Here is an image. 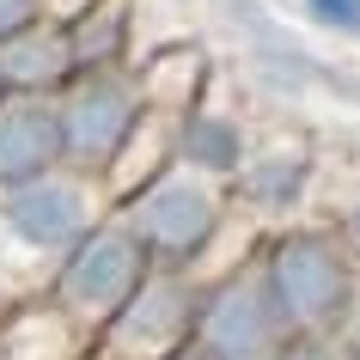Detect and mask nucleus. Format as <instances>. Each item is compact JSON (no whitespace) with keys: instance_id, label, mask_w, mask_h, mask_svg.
Masks as SVG:
<instances>
[{"instance_id":"f257e3e1","label":"nucleus","mask_w":360,"mask_h":360,"mask_svg":"<svg viewBox=\"0 0 360 360\" xmlns=\"http://www.w3.org/2000/svg\"><path fill=\"white\" fill-rule=\"evenodd\" d=\"M110 208L104 177L79 165H49L31 177L0 184V300L37 293L49 281V269L98 214Z\"/></svg>"},{"instance_id":"f03ea898","label":"nucleus","mask_w":360,"mask_h":360,"mask_svg":"<svg viewBox=\"0 0 360 360\" xmlns=\"http://www.w3.org/2000/svg\"><path fill=\"white\" fill-rule=\"evenodd\" d=\"M269 293L287 311L293 336H336L360 311V257L336 226H275L257 245Z\"/></svg>"},{"instance_id":"7ed1b4c3","label":"nucleus","mask_w":360,"mask_h":360,"mask_svg":"<svg viewBox=\"0 0 360 360\" xmlns=\"http://www.w3.org/2000/svg\"><path fill=\"white\" fill-rule=\"evenodd\" d=\"M110 208L129 220V232L147 245L153 263L195 269L208 257V245L220 238V226L232 220V190L220 177H208V171L171 159V165L153 171L141 190H129L122 202H110Z\"/></svg>"},{"instance_id":"20e7f679","label":"nucleus","mask_w":360,"mask_h":360,"mask_svg":"<svg viewBox=\"0 0 360 360\" xmlns=\"http://www.w3.org/2000/svg\"><path fill=\"white\" fill-rule=\"evenodd\" d=\"M147 269H153L147 245L129 232V220H122L116 208H104L92 226H86L74 245L56 257V269H49L43 293H49L61 311H74V318L98 336V330L116 318V305L141 287V275H147Z\"/></svg>"},{"instance_id":"39448f33","label":"nucleus","mask_w":360,"mask_h":360,"mask_svg":"<svg viewBox=\"0 0 360 360\" xmlns=\"http://www.w3.org/2000/svg\"><path fill=\"white\" fill-rule=\"evenodd\" d=\"M147 98L134 79V61H110V68H74L56 86V116H61V159L79 171L104 177V165L116 159V147L129 141V129L141 122Z\"/></svg>"},{"instance_id":"423d86ee","label":"nucleus","mask_w":360,"mask_h":360,"mask_svg":"<svg viewBox=\"0 0 360 360\" xmlns=\"http://www.w3.org/2000/svg\"><path fill=\"white\" fill-rule=\"evenodd\" d=\"M293 336L287 311L269 293V275L257 263V250L238 257L232 269L202 275V305H195V342L220 360H269Z\"/></svg>"},{"instance_id":"0eeeda50","label":"nucleus","mask_w":360,"mask_h":360,"mask_svg":"<svg viewBox=\"0 0 360 360\" xmlns=\"http://www.w3.org/2000/svg\"><path fill=\"white\" fill-rule=\"evenodd\" d=\"M195 305H202V275L195 269L153 263L116 318L98 330V348L110 360H165L195 342Z\"/></svg>"},{"instance_id":"6e6552de","label":"nucleus","mask_w":360,"mask_h":360,"mask_svg":"<svg viewBox=\"0 0 360 360\" xmlns=\"http://www.w3.org/2000/svg\"><path fill=\"white\" fill-rule=\"evenodd\" d=\"M226 190H232V208L250 214L257 226H275V220L287 226V214L311 190V153L305 147H250Z\"/></svg>"},{"instance_id":"1a4fd4ad","label":"nucleus","mask_w":360,"mask_h":360,"mask_svg":"<svg viewBox=\"0 0 360 360\" xmlns=\"http://www.w3.org/2000/svg\"><path fill=\"white\" fill-rule=\"evenodd\" d=\"M92 342V330L74 311H61L43 287L0 300V360H79Z\"/></svg>"},{"instance_id":"9d476101","label":"nucleus","mask_w":360,"mask_h":360,"mask_svg":"<svg viewBox=\"0 0 360 360\" xmlns=\"http://www.w3.org/2000/svg\"><path fill=\"white\" fill-rule=\"evenodd\" d=\"M61 165L56 92H0V184Z\"/></svg>"},{"instance_id":"9b49d317","label":"nucleus","mask_w":360,"mask_h":360,"mask_svg":"<svg viewBox=\"0 0 360 360\" xmlns=\"http://www.w3.org/2000/svg\"><path fill=\"white\" fill-rule=\"evenodd\" d=\"M74 74V49H68V25L37 13L31 25L0 37V92H56Z\"/></svg>"},{"instance_id":"f8f14e48","label":"nucleus","mask_w":360,"mask_h":360,"mask_svg":"<svg viewBox=\"0 0 360 360\" xmlns=\"http://www.w3.org/2000/svg\"><path fill=\"white\" fill-rule=\"evenodd\" d=\"M171 153L184 159V165L195 171H208V177H220V184H232V171L245 165V153H250V134L245 122L232 110H220V104H190V110L177 116V129H171Z\"/></svg>"},{"instance_id":"ddd939ff","label":"nucleus","mask_w":360,"mask_h":360,"mask_svg":"<svg viewBox=\"0 0 360 360\" xmlns=\"http://www.w3.org/2000/svg\"><path fill=\"white\" fill-rule=\"evenodd\" d=\"M134 79H141V98H147V110H165V116H184L190 104L208 98V49H195V43H177V49H159V56L134 61Z\"/></svg>"},{"instance_id":"4468645a","label":"nucleus","mask_w":360,"mask_h":360,"mask_svg":"<svg viewBox=\"0 0 360 360\" xmlns=\"http://www.w3.org/2000/svg\"><path fill=\"white\" fill-rule=\"evenodd\" d=\"M134 19L141 6L134 0H86L68 25V49L74 68H110V61H134Z\"/></svg>"},{"instance_id":"2eb2a0df","label":"nucleus","mask_w":360,"mask_h":360,"mask_svg":"<svg viewBox=\"0 0 360 360\" xmlns=\"http://www.w3.org/2000/svg\"><path fill=\"white\" fill-rule=\"evenodd\" d=\"M305 19L336 31V37H360V0H300Z\"/></svg>"},{"instance_id":"dca6fc26","label":"nucleus","mask_w":360,"mask_h":360,"mask_svg":"<svg viewBox=\"0 0 360 360\" xmlns=\"http://www.w3.org/2000/svg\"><path fill=\"white\" fill-rule=\"evenodd\" d=\"M269 360H348V348L336 336H287Z\"/></svg>"},{"instance_id":"f3484780","label":"nucleus","mask_w":360,"mask_h":360,"mask_svg":"<svg viewBox=\"0 0 360 360\" xmlns=\"http://www.w3.org/2000/svg\"><path fill=\"white\" fill-rule=\"evenodd\" d=\"M37 13H43V0H0V37L19 31V25H31Z\"/></svg>"},{"instance_id":"a211bd4d","label":"nucleus","mask_w":360,"mask_h":360,"mask_svg":"<svg viewBox=\"0 0 360 360\" xmlns=\"http://www.w3.org/2000/svg\"><path fill=\"white\" fill-rule=\"evenodd\" d=\"M342 238H348V245H354V257H360V202L348 208V220H342Z\"/></svg>"},{"instance_id":"6ab92c4d","label":"nucleus","mask_w":360,"mask_h":360,"mask_svg":"<svg viewBox=\"0 0 360 360\" xmlns=\"http://www.w3.org/2000/svg\"><path fill=\"white\" fill-rule=\"evenodd\" d=\"M165 360H220V354H208L202 342H190V348H177V354H165Z\"/></svg>"},{"instance_id":"aec40b11","label":"nucleus","mask_w":360,"mask_h":360,"mask_svg":"<svg viewBox=\"0 0 360 360\" xmlns=\"http://www.w3.org/2000/svg\"><path fill=\"white\" fill-rule=\"evenodd\" d=\"M79 360H110V354H104V348H98V342H92V348H86V354H79Z\"/></svg>"}]
</instances>
